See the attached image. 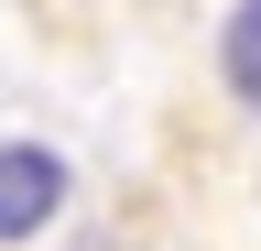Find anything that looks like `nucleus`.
I'll return each mask as SVG.
<instances>
[{
  "label": "nucleus",
  "instance_id": "obj_1",
  "mask_svg": "<svg viewBox=\"0 0 261 251\" xmlns=\"http://www.w3.org/2000/svg\"><path fill=\"white\" fill-rule=\"evenodd\" d=\"M55 208H65V153L55 142H0V240L55 230Z\"/></svg>",
  "mask_w": 261,
  "mask_h": 251
},
{
  "label": "nucleus",
  "instance_id": "obj_2",
  "mask_svg": "<svg viewBox=\"0 0 261 251\" xmlns=\"http://www.w3.org/2000/svg\"><path fill=\"white\" fill-rule=\"evenodd\" d=\"M218 77H228V99L261 120V0H240V11L218 22Z\"/></svg>",
  "mask_w": 261,
  "mask_h": 251
}]
</instances>
